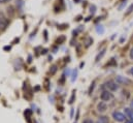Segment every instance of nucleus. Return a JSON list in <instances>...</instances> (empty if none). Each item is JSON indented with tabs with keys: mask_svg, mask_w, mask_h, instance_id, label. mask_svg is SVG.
I'll use <instances>...</instances> for the list:
<instances>
[{
	"mask_svg": "<svg viewBox=\"0 0 133 123\" xmlns=\"http://www.w3.org/2000/svg\"><path fill=\"white\" fill-rule=\"evenodd\" d=\"M105 52H106V49H103V50H102V51L100 52L99 54H98V55L96 56V59H95V61H96V62H98V61H99L100 59H101V58H102V57L104 56V54H105Z\"/></svg>",
	"mask_w": 133,
	"mask_h": 123,
	"instance_id": "1a4fd4ad",
	"label": "nucleus"
},
{
	"mask_svg": "<svg viewBox=\"0 0 133 123\" xmlns=\"http://www.w3.org/2000/svg\"><path fill=\"white\" fill-rule=\"evenodd\" d=\"M116 81H117L118 84H125V85H127V84L130 83V81H129L127 78L122 77V76H118V77L116 78Z\"/></svg>",
	"mask_w": 133,
	"mask_h": 123,
	"instance_id": "20e7f679",
	"label": "nucleus"
},
{
	"mask_svg": "<svg viewBox=\"0 0 133 123\" xmlns=\"http://www.w3.org/2000/svg\"><path fill=\"white\" fill-rule=\"evenodd\" d=\"M64 40H65V37H64V36H61L60 38H58V40H57V42H58V44H61V42H63Z\"/></svg>",
	"mask_w": 133,
	"mask_h": 123,
	"instance_id": "2eb2a0df",
	"label": "nucleus"
},
{
	"mask_svg": "<svg viewBox=\"0 0 133 123\" xmlns=\"http://www.w3.org/2000/svg\"><path fill=\"white\" fill-rule=\"evenodd\" d=\"M97 110L101 112V113H103V112H105L106 110H107V106H106V103L104 102V101H100L99 103L97 104Z\"/></svg>",
	"mask_w": 133,
	"mask_h": 123,
	"instance_id": "39448f33",
	"label": "nucleus"
},
{
	"mask_svg": "<svg viewBox=\"0 0 133 123\" xmlns=\"http://www.w3.org/2000/svg\"><path fill=\"white\" fill-rule=\"evenodd\" d=\"M76 76H77V70L75 69V70H73V75H72V78H71V81L72 82H74V80L76 79Z\"/></svg>",
	"mask_w": 133,
	"mask_h": 123,
	"instance_id": "f8f14e48",
	"label": "nucleus"
},
{
	"mask_svg": "<svg viewBox=\"0 0 133 123\" xmlns=\"http://www.w3.org/2000/svg\"><path fill=\"white\" fill-rule=\"evenodd\" d=\"M90 9H91V10H90V11H91V14H92V15H94V14H95V11H96V6H95V5H92V6L90 7Z\"/></svg>",
	"mask_w": 133,
	"mask_h": 123,
	"instance_id": "4468645a",
	"label": "nucleus"
},
{
	"mask_svg": "<svg viewBox=\"0 0 133 123\" xmlns=\"http://www.w3.org/2000/svg\"><path fill=\"white\" fill-rule=\"evenodd\" d=\"M8 24V21L4 18H0V29H4Z\"/></svg>",
	"mask_w": 133,
	"mask_h": 123,
	"instance_id": "0eeeda50",
	"label": "nucleus"
},
{
	"mask_svg": "<svg viewBox=\"0 0 133 123\" xmlns=\"http://www.w3.org/2000/svg\"><path fill=\"white\" fill-rule=\"evenodd\" d=\"M57 71V66L56 65H54V66H52V68H51V70H50V72H51V75H54L55 72Z\"/></svg>",
	"mask_w": 133,
	"mask_h": 123,
	"instance_id": "9b49d317",
	"label": "nucleus"
},
{
	"mask_svg": "<svg viewBox=\"0 0 133 123\" xmlns=\"http://www.w3.org/2000/svg\"><path fill=\"white\" fill-rule=\"evenodd\" d=\"M96 31H97V33H100V34H102L103 32H104V28H103V26H97V28H96Z\"/></svg>",
	"mask_w": 133,
	"mask_h": 123,
	"instance_id": "9d476101",
	"label": "nucleus"
},
{
	"mask_svg": "<svg viewBox=\"0 0 133 123\" xmlns=\"http://www.w3.org/2000/svg\"><path fill=\"white\" fill-rule=\"evenodd\" d=\"M126 123H133V121H131V120H129V121H126Z\"/></svg>",
	"mask_w": 133,
	"mask_h": 123,
	"instance_id": "412c9836",
	"label": "nucleus"
},
{
	"mask_svg": "<svg viewBox=\"0 0 133 123\" xmlns=\"http://www.w3.org/2000/svg\"><path fill=\"white\" fill-rule=\"evenodd\" d=\"M132 11H133V4H131V5L129 6V8H128V10H127V13H126L125 15L127 16V15H129V14H131Z\"/></svg>",
	"mask_w": 133,
	"mask_h": 123,
	"instance_id": "ddd939ff",
	"label": "nucleus"
},
{
	"mask_svg": "<svg viewBox=\"0 0 133 123\" xmlns=\"http://www.w3.org/2000/svg\"><path fill=\"white\" fill-rule=\"evenodd\" d=\"M125 116L129 118V120L133 121V110L131 108H126L125 109Z\"/></svg>",
	"mask_w": 133,
	"mask_h": 123,
	"instance_id": "423d86ee",
	"label": "nucleus"
},
{
	"mask_svg": "<svg viewBox=\"0 0 133 123\" xmlns=\"http://www.w3.org/2000/svg\"><path fill=\"white\" fill-rule=\"evenodd\" d=\"M97 123H109V120H108V117L106 116H101L98 118V121Z\"/></svg>",
	"mask_w": 133,
	"mask_h": 123,
	"instance_id": "6e6552de",
	"label": "nucleus"
},
{
	"mask_svg": "<svg viewBox=\"0 0 133 123\" xmlns=\"http://www.w3.org/2000/svg\"><path fill=\"white\" fill-rule=\"evenodd\" d=\"M129 73H130V75H132V76H133V67H131V68L129 69Z\"/></svg>",
	"mask_w": 133,
	"mask_h": 123,
	"instance_id": "6ab92c4d",
	"label": "nucleus"
},
{
	"mask_svg": "<svg viewBox=\"0 0 133 123\" xmlns=\"http://www.w3.org/2000/svg\"><path fill=\"white\" fill-rule=\"evenodd\" d=\"M130 58L133 59V48L131 49V51H130Z\"/></svg>",
	"mask_w": 133,
	"mask_h": 123,
	"instance_id": "a211bd4d",
	"label": "nucleus"
},
{
	"mask_svg": "<svg viewBox=\"0 0 133 123\" xmlns=\"http://www.w3.org/2000/svg\"><path fill=\"white\" fill-rule=\"evenodd\" d=\"M9 0H0V4H4V3H6V2H8Z\"/></svg>",
	"mask_w": 133,
	"mask_h": 123,
	"instance_id": "f3484780",
	"label": "nucleus"
},
{
	"mask_svg": "<svg viewBox=\"0 0 133 123\" xmlns=\"http://www.w3.org/2000/svg\"><path fill=\"white\" fill-rule=\"evenodd\" d=\"M130 106H131V109L133 110V99H132V101H131V103H130Z\"/></svg>",
	"mask_w": 133,
	"mask_h": 123,
	"instance_id": "aec40b11",
	"label": "nucleus"
},
{
	"mask_svg": "<svg viewBox=\"0 0 133 123\" xmlns=\"http://www.w3.org/2000/svg\"><path fill=\"white\" fill-rule=\"evenodd\" d=\"M112 97H114L112 93H110L109 91H103V92L101 93V95H100V98H101L103 101H108V100H110Z\"/></svg>",
	"mask_w": 133,
	"mask_h": 123,
	"instance_id": "7ed1b4c3",
	"label": "nucleus"
},
{
	"mask_svg": "<svg viewBox=\"0 0 133 123\" xmlns=\"http://www.w3.org/2000/svg\"><path fill=\"white\" fill-rule=\"evenodd\" d=\"M105 87H107L109 90L111 91H117L119 89V86H118V83H115L112 81H108L105 83Z\"/></svg>",
	"mask_w": 133,
	"mask_h": 123,
	"instance_id": "f03ea898",
	"label": "nucleus"
},
{
	"mask_svg": "<svg viewBox=\"0 0 133 123\" xmlns=\"http://www.w3.org/2000/svg\"><path fill=\"white\" fill-rule=\"evenodd\" d=\"M83 123H94L93 122V120H91V119H86V120H84Z\"/></svg>",
	"mask_w": 133,
	"mask_h": 123,
	"instance_id": "dca6fc26",
	"label": "nucleus"
},
{
	"mask_svg": "<svg viewBox=\"0 0 133 123\" xmlns=\"http://www.w3.org/2000/svg\"><path fill=\"white\" fill-rule=\"evenodd\" d=\"M112 118H114L116 121H118V122H124V121H125L126 116H125L123 113L116 111V112H114V113H112Z\"/></svg>",
	"mask_w": 133,
	"mask_h": 123,
	"instance_id": "f257e3e1",
	"label": "nucleus"
}]
</instances>
